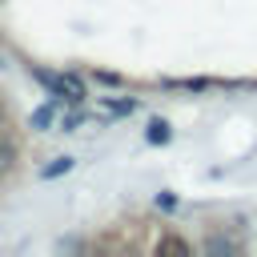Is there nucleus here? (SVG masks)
I'll use <instances>...</instances> for the list:
<instances>
[{"mask_svg":"<svg viewBox=\"0 0 257 257\" xmlns=\"http://www.w3.org/2000/svg\"><path fill=\"white\" fill-rule=\"evenodd\" d=\"M157 249H161V253H181V257L189 253V245H185V241H177V237H165V241H161Z\"/></svg>","mask_w":257,"mask_h":257,"instance_id":"5","label":"nucleus"},{"mask_svg":"<svg viewBox=\"0 0 257 257\" xmlns=\"http://www.w3.org/2000/svg\"><path fill=\"white\" fill-rule=\"evenodd\" d=\"M104 108H108V112H116V116H124V112H133L137 104H133V100H108Z\"/></svg>","mask_w":257,"mask_h":257,"instance_id":"7","label":"nucleus"},{"mask_svg":"<svg viewBox=\"0 0 257 257\" xmlns=\"http://www.w3.org/2000/svg\"><path fill=\"white\" fill-rule=\"evenodd\" d=\"M68 169H72V157H60V161L44 165V169H40V177H60V173H68Z\"/></svg>","mask_w":257,"mask_h":257,"instance_id":"4","label":"nucleus"},{"mask_svg":"<svg viewBox=\"0 0 257 257\" xmlns=\"http://www.w3.org/2000/svg\"><path fill=\"white\" fill-rule=\"evenodd\" d=\"M56 120V104H40L36 112H32V128H48Z\"/></svg>","mask_w":257,"mask_h":257,"instance_id":"2","label":"nucleus"},{"mask_svg":"<svg viewBox=\"0 0 257 257\" xmlns=\"http://www.w3.org/2000/svg\"><path fill=\"white\" fill-rule=\"evenodd\" d=\"M80 120H84V112H68V116H64V133H76Z\"/></svg>","mask_w":257,"mask_h":257,"instance_id":"8","label":"nucleus"},{"mask_svg":"<svg viewBox=\"0 0 257 257\" xmlns=\"http://www.w3.org/2000/svg\"><path fill=\"white\" fill-rule=\"evenodd\" d=\"M96 80L100 84H120V76H112V72H96Z\"/></svg>","mask_w":257,"mask_h":257,"instance_id":"9","label":"nucleus"},{"mask_svg":"<svg viewBox=\"0 0 257 257\" xmlns=\"http://www.w3.org/2000/svg\"><path fill=\"white\" fill-rule=\"evenodd\" d=\"M145 137H149V145H165L173 133H169V124H165V120H149V133H145Z\"/></svg>","mask_w":257,"mask_h":257,"instance_id":"3","label":"nucleus"},{"mask_svg":"<svg viewBox=\"0 0 257 257\" xmlns=\"http://www.w3.org/2000/svg\"><path fill=\"white\" fill-rule=\"evenodd\" d=\"M12 161H16V149H12V145H8L4 137H0V173H4V169H8Z\"/></svg>","mask_w":257,"mask_h":257,"instance_id":"6","label":"nucleus"},{"mask_svg":"<svg viewBox=\"0 0 257 257\" xmlns=\"http://www.w3.org/2000/svg\"><path fill=\"white\" fill-rule=\"evenodd\" d=\"M52 96H60V100H68V104H80V100H84V80H80L76 72H56Z\"/></svg>","mask_w":257,"mask_h":257,"instance_id":"1","label":"nucleus"}]
</instances>
